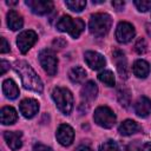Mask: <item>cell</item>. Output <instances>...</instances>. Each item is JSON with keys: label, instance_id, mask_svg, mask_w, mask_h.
Wrapping results in <instances>:
<instances>
[{"label": "cell", "instance_id": "cell-1", "mask_svg": "<svg viewBox=\"0 0 151 151\" xmlns=\"http://www.w3.org/2000/svg\"><path fill=\"white\" fill-rule=\"evenodd\" d=\"M13 67L17 71V73L20 76L21 83L26 90H31L37 93L42 92V90H44L42 81L28 63H26L24 60H18L14 63Z\"/></svg>", "mask_w": 151, "mask_h": 151}, {"label": "cell", "instance_id": "cell-2", "mask_svg": "<svg viewBox=\"0 0 151 151\" xmlns=\"http://www.w3.org/2000/svg\"><path fill=\"white\" fill-rule=\"evenodd\" d=\"M112 26V18L107 13H96L91 15L88 21V29L94 37L101 38L110 32Z\"/></svg>", "mask_w": 151, "mask_h": 151}, {"label": "cell", "instance_id": "cell-3", "mask_svg": "<svg viewBox=\"0 0 151 151\" xmlns=\"http://www.w3.org/2000/svg\"><path fill=\"white\" fill-rule=\"evenodd\" d=\"M55 27L60 32H67L72 38L77 39L85 29V22L79 18H72L70 15H63L55 24Z\"/></svg>", "mask_w": 151, "mask_h": 151}, {"label": "cell", "instance_id": "cell-4", "mask_svg": "<svg viewBox=\"0 0 151 151\" xmlns=\"http://www.w3.org/2000/svg\"><path fill=\"white\" fill-rule=\"evenodd\" d=\"M52 98L58 110L64 114H70L73 110V96L66 87L57 86L52 91Z\"/></svg>", "mask_w": 151, "mask_h": 151}, {"label": "cell", "instance_id": "cell-5", "mask_svg": "<svg viewBox=\"0 0 151 151\" xmlns=\"http://www.w3.org/2000/svg\"><path fill=\"white\" fill-rule=\"evenodd\" d=\"M94 123L104 129H111L117 120L114 112L107 106H99L96 109L93 114Z\"/></svg>", "mask_w": 151, "mask_h": 151}, {"label": "cell", "instance_id": "cell-6", "mask_svg": "<svg viewBox=\"0 0 151 151\" xmlns=\"http://www.w3.org/2000/svg\"><path fill=\"white\" fill-rule=\"evenodd\" d=\"M39 61H40V65L42 66L44 71L53 77L57 74V70H58V59H57V55L55 53L50 50V48H45L42 51H40L39 53Z\"/></svg>", "mask_w": 151, "mask_h": 151}, {"label": "cell", "instance_id": "cell-7", "mask_svg": "<svg viewBox=\"0 0 151 151\" xmlns=\"http://www.w3.org/2000/svg\"><path fill=\"white\" fill-rule=\"evenodd\" d=\"M38 40V35L32 29H28V31H24L21 32L18 37H17V45H18V48L19 51L25 54L29 51V48L37 42Z\"/></svg>", "mask_w": 151, "mask_h": 151}, {"label": "cell", "instance_id": "cell-8", "mask_svg": "<svg viewBox=\"0 0 151 151\" xmlns=\"http://www.w3.org/2000/svg\"><path fill=\"white\" fill-rule=\"evenodd\" d=\"M134 27L127 21H120L116 28V39L120 44L130 42L134 38Z\"/></svg>", "mask_w": 151, "mask_h": 151}, {"label": "cell", "instance_id": "cell-9", "mask_svg": "<svg viewBox=\"0 0 151 151\" xmlns=\"http://www.w3.org/2000/svg\"><path fill=\"white\" fill-rule=\"evenodd\" d=\"M25 4L34 14L38 15L48 14L53 9V2L48 0H26Z\"/></svg>", "mask_w": 151, "mask_h": 151}, {"label": "cell", "instance_id": "cell-10", "mask_svg": "<svg viewBox=\"0 0 151 151\" xmlns=\"http://www.w3.org/2000/svg\"><path fill=\"white\" fill-rule=\"evenodd\" d=\"M55 136H57L59 144H61L63 146H70L74 139V131L70 125L61 124V125H59V127L55 132Z\"/></svg>", "mask_w": 151, "mask_h": 151}, {"label": "cell", "instance_id": "cell-11", "mask_svg": "<svg viewBox=\"0 0 151 151\" xmlns=\"http://www.w3.org/2000/svg\"><path fill=\"white\" fill-rule=\"evenodd\" d=\"M19 110L25 118H33L39 111V101L33 98H26L20 101Z\"/></svg>", "mask_w": 151, "mask_h": 151}, {"label": "cell", "instance_id": "cell-12", "mask_svg": "<svg viewBox=\"0 0 151 151\" xmlns=\"http://www.w3.org/2000/svg\"><path fill=\"white\" fill-rule=\"evenodd\" d=\"M84 59H85L87 66H90L92 70H100L106 64L105 58L100 53L94 52V51H87V52H85Z\"/></svg>", "mask_w": 151, "mask_h": 151}, {"label": "cell", "instance_id": "cell-13", "mask_svg": "<svg viewBox=\"0 0 151 151\" xmlns=\"http://www.w3.org/2000/svg\"><path fill=\"white\" fill-rule=\"evenodd\" d=\"M113 60L116 63V67H117V71L120 74V77L126 79L129 77V67H127V61H126L124 52H122L119 50L114 51L113 52Z\"/></svg>", "mask_w": 151, "mask_h": 151}, {"label": "cell", "instance_id": "cell-14", "mask_svg": "<svg viewBox=\"0 0 151 151\" xmlns=\"http://www.w3.org/2000/svg\"><path fill=\"white\" fill-rule=\"evenodd\" d=\"M4 138L13 151H17L22 146V134L20 131H6L4 133Z\"/></svg>", "mask_w": 151, "mask_h": 151}, {"label": "cell", "instance_id": "cell-15", "mask_svg": "<svg viewBox=\"0 0 151 151\" xmlns=\"http://www.w3.org/2000/svg\"><path fill=\"white\" fill-rule=\"evenodd\" d=\"M134 112L138 117L145 118L151 113V100L147 97H140L134 104Z\"/></svg>", "mask_w": 151, "mask_h": 151}, {"label": "cell", "instance_id": "cell-16", "mask_svg": "<svg viewBox=\"0 0 151 151\" xmlns=\"http://www.w3.org/2000/svg\"><path fill=\"white\" fill-rule=\"evenodd\" d=\"M139 130H140V126L138 125L137 122H134L132 119H126V120L122 122L118 127V132L122 136H131V134L138 132Z\"/></svg>", "mask_w": 151, "mask_h": 151}, {"label": "cell", "instance_id": "cell-17", "mask_svg": "<svg viewBox=\"0 0 151 151\" xmlns=\"http://www.w3.org/2000/svg\"><path fill=\"white\" fill-rule=\"evenodd\" d=\"M132 71H133V74L137 77V78H146L150 73V65L147 61L143 60V59H138L134 61L133 66H132Z\"/></svg>", "mask_w": 151, "mask_h": 151}, {"label": "cell", "instance_id": "cell-18", "mask_svg": "<svg viewBox=\"0 0 151 151\" xmlns=\"http://www.w3.org/2000/svg\"><path fill=\"white\" fill-rule=\"evenodd\" d=\"M98 96V86L96 85L94 81H87L81 87V97L85 99V100H88V101H92L97 98Z\"/></svg>", "mask_w": 151, "mask_h": 151}, {"label": "cell", "instance_id": "cell-19", "mask_svg": "<svg viewBox=\"0 0 151 151\" xmlns=\"http://www.w3.org/2000/svg\"><path fill=\"white\" fill-rule=\"evenodd\" d=\"M0 117H1V123L4 125H12L18 119L17 111L12 106H5V107H2L1 109V112H0Z\"/></svg>", "mask_w": 151, "mask_h": 151}, {"label": "cell", "instance_id": "cell-20", "mask_svg": "<svg viewBox=\"0 0 151 151\" xmlns=\"http://www.w3.org/2000/svg\"><path fill=\"white\" fill-rule=\"evenodd\" d=\"M24 25V20H22V17L15 12V11H9L7 13V26L12 29V31H18Z\"/></svg>", "mask_w": 151, "mask_h": 151}, {"label": "cell", "instance_id": "cell-21", "mask_svg": "<svg viewBox=\"0 0 151 151\" xmlns=\"http://www.w3.org/2000/svg\"><path fill=\"white\" fill-rule=\"evenodd\" d=\"M2 92L8 99H15L19 96V87L12 79H6L2 83Z\"/></svg>", "mask_w": 151, "mask_h": 151}, {"label": "cell", "instance_id": "cell-22", "mask_svg": "<svg viewBox=\"0 0 151 151\" xmlns=\"http://www.w3.org/2000/svg\"><path fill=\"white\" fill-rule=\"evenodd\" d=\"M86 71L81 67V66H74L71 68L70 73H68V77L71 79V81L76 83V84H80L85 80L86 78Z\"/></svg>", "mask_w": 151, "mask_h": 151}, {"label": "cell", "instance_id": "cell-23", "mask_svg": "<svg viewBox=\"0 0 151 151\" xmlns=\"http://www.w3.org/2000/svg\"><path fill=\"white\" fill-rule=\"evenodd\" d=\"M98 79H99L103 84H105L106 86H109V87L114 86V83H116L114 76H113V73H112L110 70H104V71H101V72L98 74Z\"/></svg>", "mask_w": 151, "mask_h": 151}, {"label": "cell", "instance_id": "cell-24", "mask_svg": "<svg viewBox=\"0 0 151 151\" xmlns=\"http://www.w3.org/2000/svg\"><path fill=\"white\" fill-rule=\"evenodd\" d=\"M65 5L73 12H81L86 6V1H84V0H67V1H65Z\"/></svg>", "mask_w": 151, "mask_h": 151}, {"label": "cell", "instance_id": "cell-25", "mask_svg": "<svg viewBox=\"0 0 151 151\" xmlns=\"http://www.w3.org/2000/svg\"><path fill=\"white\" fill-rule=\"evenodd\" d=\"M118 100H119V103L123 106L127 107L129 104H130V101H131V96H130L129 90H126L124 87L123 88H119L118 90Z\"/></svg>", "mask_w": 151, "mask_h": 151}, {"label": "cell", "instance_id": "cell-26", "mask_svg": "<svg viewBox=\"0 0 151 151\" xmlns=\"http://www.w3.org/2000/svg\"><path fill=\"white\" fill-rule=\"evenodd\" d=\"M99 151H120V147L118 146V144L114 140H106L100 145V150Z\"/></svg>", "mask_w": 151, "mask_h": 151}, {"label": "cell", "instance_id": "cell-27", "mask_svg": "<svg viewBox=\"0 0 151 151\" xmlns=\"http://www.w3.org/2000/svg\"><path fill=\"white\" fill-rule=\"evenodd\" d=\"M134 6L139 12H147L151 9V0H136Z\"/></svg>", "mask_w": 151, "mask_h": 151}, {"label": "cell", "instance_id": "cell-28", "mask_svg": "<svg viewBox=\"0 0 151 151\" xmlns=\"http://www.w3.org/2000/svg\"><path fill=\"white\" fill-rule=\"evenodd\" d=\"M146 47H147L146 41H145L143 38L138 39V40L136 41V44H134V50H136V52H137L138 54L145 53V52H146Z\"/></svg>", "mask_w": 151, "mask_h": 151}, {"label": "cell", "instance_id": "cell-29", "mask_svg": "<svg viewBox=\"0 0 151 151\" xmlns=\"http://www.w3.org/2000/svg\"><path fill=\"white\" fill-rule=\"evenodd\" d=\"M33 151H53V150L47 145H44L41 143H37L33 146Z\"/></svg>", "mask_w": 151, "mask_h": 151}, {"label": "cell", "instance_id": "cell-30", "mask_svg": "<svg viewBox=\"0 0 151 151\" xmlns=\"http://www.w3.org/2000/svg\"><path fill=\"white\" fill-rule=\"evenodd\" d=\"M11 48H9V44L7 42V40L5 38H1V46H0V52L1 53H7L9 52Z\"/></svg>", "mask_w": 151, "mask_h": 151}, {"label": "cell", "instance_id": "cell-31", "mask_svg": "<svg viewBox=\"0 0 151 151\" xmlns=\"http://www.w3.org/2000/svg\"><path fill=\"white\" fill-rule=\"evenodd\" d=\"M9 63L8 61H6V60H1L0 61V74L2 76V74H5L8 70H9Z\"/></svg>", "mask_w": 151, "mask_h": 151}, {"label": "cell", "instance_id": "cell-32", "mask_svg": "<svg viewBox=\"0 0 151 151\" xmlns=\"http://www.w3.org/2000/svg\"><path fill=\"white\" fill-rule=\"evenodd\" d=\"M112 6L117 9V11H122L125 6V2L124 1H112Z\"/></svg>", "mask_w": 151, "mask_h": 151}, {"label": "cell", "instance_id": "cell-33", "mask_svg": "<svg viewBox=\"0 0 151 151\" xmlns=\"http://www.w3.org/2000/svg\"><path fill=\"white\" fill-rule=\"evenodd\" d=\"M76 151H93L90 146H86V145H80L76 149Z\"/></svg>", "mask_w": 151, "mask_h": 151}, {"label": "cell", "instance_id": "cell-34", "mask_svg": "<svg viewBox=\"0 0 151 151\" xmlns=\"http://www.w3.org/2000/svg\"><path fill=\"white\" fill-rule=\"evenodd\" d=\"M144 151H151V143H146L145 145H144V149H143Z\"/></svg>", "mask_w": 151, "mask_h": 151}, {"label": "cell", "instance_id": "cell-35", "mask_svg": "<svg viewBox=\"0 0 151 151\" xmlns=\"http://www.w3.org/2000/svg\"><path fill=\"white\" fill-rule=\"evenodd\" d=\"M146 32L151 37V24H146Z\"/></svg>", "mask_w": 151, "mask_h": 151}, {"label": "cell", "instance_id": "cell-36", "mask_svg": "<svg viewBox=\"0 0 151 151\" xmlns=\"http://www.w3.org/2000/svg\"><path fill=\"white\" fill-rule=\"evenodd\" d=\"M6 4H7V5H15L17 1H6Z\"/></svg>", "mask_w": 151, "mask_h": 151}]
</instances>
